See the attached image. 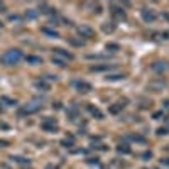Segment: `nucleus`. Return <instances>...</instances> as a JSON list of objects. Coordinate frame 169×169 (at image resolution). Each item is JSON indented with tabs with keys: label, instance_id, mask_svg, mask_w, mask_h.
Listing matches in <instances>:
<instances>
[{
	"label": "nucleus",
	"instance_id": "f257e3e1",
	"mask_svg": "<svg viewBox=\"0 0 169 169\" xmlns=\"http://www.w3.org/2000/svg\"><path fill=\"white\" fill-rule=\"evenodd\" d=\"M22 57L24 56L19 49H10V51H7L5 54H3V63L14 66V64H19L20 61H22Z\"/></svg>",
	"mask_w": 169,
	"mask_h": 169
},
{
	"label": "nucleus",
	"instance_id": "f03ea898",
	"mask_svg": "<svg viewBox=\"0 0 169 169\" xmlns=\"http://www.w3.org/2000/svg\"><path fill=\"white\" fill-rule=\"evenodd\" d=\"M41 108H42V105H41V103L31 102V103H27V105H22V107H20L19 112H17V115H19V117H26V115H32V113L39 112Z\"/></svg>",
	"mask_w": 169,
	"mask_h": 169
},
{
	"label": "nucleus",
	"instance_id": "7ed1b4c3",
	"mask_svg": "<svg viewBox=\"0 0 169 169\" xmlns=\"http://www.w3.org/2000/svg\"><path fill=\"white\" fill-rule=\"evenodd\" d=\"M41 129H42V130H46V132H57L59 125H57V120H56V118L46 117L42 122H41Z\"/></svg>",
	"mask_w": 169,
	"mask_h": 169
},
{
	"label": "nucleus",
	"instance_id": "20e7f679",
	"mask_svg": "<svg viewBox=\"0 0 169 169\" xmlns=\"http://www.w3.org/2000/svg\"><path fill=\"white\" fill-rule=\"evenodd\" d=\"M166 86H167L166 80H152L147 85V90L149 92H162V88H166Z\"/></svg>",
	"mask_w": 169,
	"mask_h": 169
},
{
	"label": "nucleus",
	"instance_id": "39448f33",
	"mask_svg": "<svg viewBox=\"0 0 169 169\" xmlns=\"http://www.w3.org/2000/svg\"><path fill=\"white\" fill-rule=\"evenodd\" d=\"M110 12H112V15L117 20H125V12H123L122 5H118V3H110Z\"/></svg>",
	"mask_w": 169,
	"mask_h": 169
},
{
	"label": "nucleus",
	"instance_id": "423d86ee",
	"mask_svg": "<svg viewBox=\"0 0 169 169\" xmlns=\"http://www.w3.org/2000/svg\"><path fill=\"white\" fill-rule=\"evenodd\" d=\"M54 51V56L56 57H59V59H63V61H73L75 59V56L71 54V52H68V51H64V49H61V47H56V49H52Z\"/></svg>",
	"mask_w": 169,
	"mask_h": 169
},
{
	"label": "nucleus",
	"instance_id": "0eeeda50",
	"mask_svg": "<svg viewBox=\"0 0 169 169\" xmlns=\"http://www.w3.org/2000/svg\"><path fill=\"white\" fill-rule=\"evenodd\" d=\"M78 34L81 37H86V39H93L95 37V31L90 26H80L78 27Z\"/></svg>",
	"mask_w": 169,
	"mask_h": 169
},
{
	"label": "nucleus",
	"instance_id": "6e6552de",
	"mask_svg": "<svg viewBox=\"0 0 169 169\" xmlns=\"http://www.w3.org/2000/svg\"><path fill=\"white\" fill-rule=\"evenodd\" d=\"M73 86H75L80 93H90V92H92V85L86 83V81H75Z\"/></svg>",
	"mask_w": 169,
	"mask_h": 169
},
{
	"label": "nucleus",
	"instance_id": "1a4fd4ad",
	"mask_svg": "<svg viewBox=\"0 0 169 169\" xmlns=\"http://www.w3.org/2000/svg\"><path fill=\"white\" fill-rule=\"evenodd\" d=\"M125 103H127V100H120V102H117V103H113V105L108 108V112H110V113H113V115H117L118 112H122V110L125 108Z\"/></svg>",
	"mask_w": 169,
	"mask_h": 169
},
{
	"label": "nucleus",
	"instance_id": "9d476101",
	"mask_svg": "<svg viewBox=\"0 0 169 169\" xmlns=\"http://www.w3.org/2000/svg\"><path fill=\"white\" fill-rule=\"evenodd\" d=\"M113 64H95L90 68V71L92 73H98V71H108V69H112Z\"/></svg>",
	"mask_w": 169,
	"mask_h": 169
},
{
	"label": "nucleus",
	"instance_id": "9b49d317",
	"mask_svg": "<svg viewBox=\"0 0 169 169\" xmlns=\"http://www.w3.org/2000/svg\"><path fill=\"white\" fill-rule=\"evenodd\" d=\"M142 17L146 22H154L156 20V14L152 10H147V9H142Z\"/></svg>",
	"mask_w": 169,
	"mask_h": 169
},
{
	"label": "nucleus",
	"instance_id": "f8f14e48",
	"mask_svg": "<svg viewBox=\"0 0 169 169\" xmlns=\"http://www.w3.org/2000/svg\"><path fill=\"white\" fill-rule=\"evenodd\" d=\"M34 86L37 90H41V92H49V88H51V86H49V83L47 81H44V80H37L34 83Z\"/></svg>",
	"mask_w": 169,
	"mask_h": 169
},
{
	"label": "nucleus",
	"instance_id": "ddd939ff",
	"mask_svg": "<svg viewBox=\"0 0 169 169\" xmlns=\"http://www.w3.org/2000/svg\"><path fill=\"white\" fill-rule=\"evenodd\" d=\"M167 68H169L167 63H154V64H152V69H154V71H157V73L167 71Z\"/></svg>",
	"mask_w": 169,
	"mask_h": 169
},
{
	"label": "nucleus",
	"instance_id": "4468645a",
	"mask_svg": "<svg viewBox=\"0 0 169 169\" xmlns=\"http://www.w3.org/2000/svg\"><path fill=\"white\" fill-rule=\"evenodd\" d=\"M102 31L105 32V34H112L115 31V22H105L102 24Z\"/></svg>",
	"mask_w": 169,
	"mask_h": 169
},
{
	"label": "nucleus",
	"instance_id": "2eb2a0df",
	"mask_svg": "<svg viewBox=\"0 0 169 169\" xmlns=\"http://www.w3.org/2000/svg\"><path fill=\"white\" fill-rule=\"evenodd\" d=\"M68 118L69 120H76L78 118V107H75V105L69 107L68 108Z\"/></svg>",
	"mask_w": 169,
	"mask_h": 169
},
{
	"label": "nucleus",
	"instance_id": "dca6fc26",
	"mask_svg": "<svg viewBox=\"0 0 169 169\" xmlns=\"http://www.w3.org/2000/svg\"><path fill=\"white\" fill-rule=\"evenodd\" d=\"M0 103H5V105H17V100H14V98H9V97H2V98H0Z\"/></svg>",
	"mask_w": 169,
	"mask_h": 169
},
{
	"label": "nucleus",
	"instance_id": "f3484780",
	"mask_svg": "<svg viewBox=\"0 0 169 169\" xmlns=\"http://www.w3.org/2000/svg\"><path fill=\"white\" fill-rule=\"evenodd\" d=\"M26 59H27V63H32V64H41L42 63V59L37 57V56H27Z\"/></svg>",
	"mask_w": 169,
	"mask_h": 169
},
{
	"label": "nucleus",
	"instance_id": "a211bd4d",
	"mask_svg": "<svg viewBox=\"0 0 169 169\" xmlns=\"http://www.w3.org/2000/svg\"><path fill=\"white\" fill-rule=\"evenodd\" d=\"M88 110H90V113H92L93 117H97V118H103V113H102L98 108H93V107H90Z\"/></svg>",
	"mask_w": 169,
	"mask_h": 169
},
{
	"label": "nucleus",
	"instance_id": "6ab92c4d",
	"mask_svg": "<svg viewBox=\"0 0 169 169\" xmlns=\"http://www.w3.org/2000/svg\"><path fill=\"white\" fill-rule=\"evenodd\" d=\"M86 59H108V54H88Z\"/></svg>",
	"mask_w": 169,
	"mask_h": 169
},
{
	"label": "nucleus",
	"instance_id": "aec40b11",
	"mask_svg": "<svg viewBox=\"0 0 169 169\" xmlns=\"http://www.w3.org/2000/svg\"><path fill=\"white\" fill-rule=\"evenodd\" d=\"M117 151H118V152H123V154H129V152H130V147L127 146V144H120V146L117 147Z\"/></svg>",
	"mask_w": 169,
	"mask_h": 169
},
{
	"label": "nucleus",
	"instance_id": "412c9836",
	"mask_svg": "<svg viewBox=\"0 0 169 169\" xmlns=\"http://www.w3.org/2000/svg\"><path fill=\"white\" fill-rule=\"evenodd\" d=\"M39 9H41V12H42V14H51V12H52L51 7H47V3H41Z\"/></svg>",
	"mask_w": 169,
	"mask_h": 169
},
{
	"label": "nucleus",
	"instance_id": "4be33fe9",
	"mask_svg": "<svg viewBox=\"0 0 169 169\" xmlns=\"http://www.w3.org/2000/svg\"><path fill=\"white\" fill-rule=\"evenodd\" d=\"M52 63H54V64H57V66H61V68H64V66L68 64V63H66V61L59 59V57H56V56H52Z\"/></svg>",
	"mask_w": 169,
	"mask_h": 169
},
{
	"label": "nucleus",
	"instance_id": "5701e85b",
	"mask_svg": "<svg viewBox=\"0 0 169 169\" xmlns=\"http://www.w3.org/2000/svg\"><path fill=\"white\" fill-rule=\"evenodd\" d=\"M68 42H69V44H73V46H85L83 41H80V39H73V37H69V39H68Z\"/></svg>",
	"mask_w": 169,
	"mask_h": 169
},
{
	"label": "nucleus",
	"instance_id": "b1692460",
	"mask_svg": "<svg viewBox=\"0 0 169 169\" xmlns=\"http://www.w3.org/2000/svg\"><path fill=\"white\" fill-rule=\"evenodd\" d=\"M125 78V75H107V80L110 81H115V80H123Z\"/></svg>",
	"mask_w": 169,
	"mask_h": 169
},
{
	"label": "nucleus",
	"instance_id": "393cba45",
	"mask_svg": "<svg viewBox=\"0 0 169 169\" xmlns=\"http://www.w3.org/2000/svg\"><path fill=\"white\" fill-rule=\"evenodd\" d=\"M12 161H15V162H20V164H29V159H24V157H17V156H12Z\"/></svg>",
	"mask_w": 169,
	"mask_h": 169
},
{
	"label": "nucleus",
	"instance_id": "a878e982",
	"mask_svg": "<svg viewBox=\"0 0 169 169\" xmlns=\"http://www.w3.org/2000/svg\"><path fill=\"white\" fill-rule=\"evenodd\" d=\"M42 32H44V34H47V36H51V37H59L56 31H49V29H42Z\"/></svg>",
	"mask_w": 169,
	"mask_h": 169
},
{
	"label": "nucleus",
	"instance_id": "bb28decb",
	"mask_svg": "<svg viewBox=\"0 0 169 169\" xmlns=\"http://www.w3.org/2000/svg\"><path fill=\"white\" fill-rule=\"evenodd\" d=\"M118 49H120V47H118V44H107V51H118Z\"/></svg>",
	"mask_w": 169,
	"mask_h": 169
},
{
	"label": "nucleus",
	"instance_id": "cd10ccee",
	"mask_svg": "<svg viewBox=\"0 0 169 169\" xmlns=\"http://www.w3.org/2000/svg\"><path fill=\"white\" fill-rule=\"evenodd\" d=\"M130 139H132V141H135V142H146V139H144V137H141V135H130Z\"/></svg>",
	"mask_w": 169,
	"mask_h": 169
},
{
	"label": "nucleus",
	"instance_id": "c85d7f7f",
	"mask_svg": "<svg viewBox=\"0 0 169 169\" xmlns=\"http://www.w3.org/2000/svg\"><path fill=\"white\" fill-rule=\"evenodd\" d=\"M63 146L64 147H71L73 146V137H69V139H66V141H63Z\"/></svg>",
	"mask_w": 169,
	"mask_h": 169
},
{
	"label": "nucleus",
	"instance_id": "c756f323",
	"mask_svg": "<svg viewBox=\"0 0 169 169\" xmlns=\"http://www.w3.org/2000/svg\"><path fill=\"white\" fill-rule=\"evenodd\" d=\"M152 117H154V118H156V120H159V118H161V117H162V112H156L154 115H152Z\"/></svg>",
	"mask_w": 169,
	"mask_h": 169
},
{
	"label": "nucleus",
	"instance_id": "7c9ffc66",
	"mask_svg": "<svg viewBox=\"0 0 169 169\" xmlns=\"http://www.w3.org/2000/svg\"><path fill=\"white\" fill-rule=\"evenodd\" d=\"M161 37H162V39H169V31H164L162 34H161Z\"/></svg>",
	"mask_w": 169,
	"mask_h": 169
},
{
	"label": "nucleus",
	"instance_id": "2f4dec72",
	"mask_svg": "<svg viewBox=\"0 0 169 169\" xmlns=\"http://www.w3.org/2000/svg\"><path fill=\"white\" fill-rule=\"evenodd\" d=\"M157 134H159V135H166V134H167V129H159Z\"/></svg>",
	"mask_w": 169,
	"mask_h": 169
},
{
	"label": "nucleus",
	"instance_id": "473e14b6",
	"mask_svg": "<svg viewBox=\"0 0 169 169\" xmlns=\"http://www.w3.org/2000/svg\"><path fill=\"white\" fill-rule=\"evenodd\" d=\"M0 129H9V123H5V122H0Z\"/></svg>",
	"mask_w": 169,
	"mask_h": 169
},
{
	"label": "nucleus",
	"instance_id": "72a5a7b5",
	"mask_svg": "<svg viewBox=\"0 0 169 169\" xmlns=\"http://www.w3.org/2000/svg\"><path fill=\"white\" fill-rule=\"evenodd\" d=\"M7 9H5V3L3 2H0V12H5Z\"/></svg>",
	"mask_w": 169,
	"mask_h": 169
},
{
	"label": "nucleus",
	"instance_id": "f704fd0d",
	"mask_svg": "<svg viewBox=\"0 0 169 169\" xmlns=\"http://www.w3.org/2000/svg\"><path fill=\"white\" fill-rule=\"evenodd\" d=\"M161 164H164V166H169V159H161Z\"/></svg>",
	"mask_w": 169,
	"mask_h": 169
},
{
	"label": "nucleus",
	"instance_id": "c9c22d12",
	"mask_svg": "<svg viewBox=\"0 0 169 169\" xmlns=\"http://www.w3.org/2000/svg\"><path fill=\"white\" fill-rule=\"evenodd\" d=\"M7 146H9V142H7V141H0V147H7Z\"/></svg>",
	"mask_w": 169,
	"mask_h": 169
},
{
	"label": "nucleus",
	"instance_id": "e433bc0d",
	"mask_svg": "<svg viewBox=\"0 0 169 169\" xmlns=\"http://www.w3.org/2000/svg\"><path fill=\"white\" fill-rule=\"evenodd\" d=\"M46 169H57V166H54V164H47Z\"/></svg>",
	"mask_w": 169,
	"mask_h": 169
},
{
	"label": "nucleus",
	"instance_id": "4c0bfd02",
	"mask_svg": "<svg viewBox=\"0 0 169 169\" xmlns=\"http://www.w3.org/2000/svg\"><path fill=\"white\" fill-rule=\"evenodd\" d=\"M164 108H167V110H169V100L164 102Z\"/></svg>",
	"mask_w": 169,
	"mask_h": 169
},
{
	"label": "nucleus",
	"instance_id": "58836bf2",
	"mask_svg": "<svg viewBox=\"0 0 169 169\" xmlns=\"http://www.w3.org/2000/svg\"><path fill=\"white\" fill-rule=\"evenodd\" d=\"M0 113H3V107H2V103H0Z\"/></svg>",
	"mask_w": 169,
	"mask_h": 169
},
{
	"label": "nucleus",
	"instance_id": "ea45409f",
	"mask_svg": "<svg viewBox=\"0 0 169 169\" xmlns=\"http://www.w3.org/2000/svg\"><path fill=\"white\" fill-rule=\"evenodd\" d=\"M0 29H2V22H0Z\"/></svg>",
	"mask_w": 169,
	"mask_h": 169
}]
</instances>
